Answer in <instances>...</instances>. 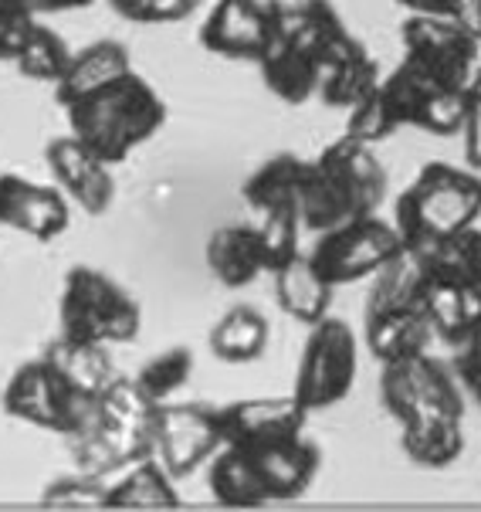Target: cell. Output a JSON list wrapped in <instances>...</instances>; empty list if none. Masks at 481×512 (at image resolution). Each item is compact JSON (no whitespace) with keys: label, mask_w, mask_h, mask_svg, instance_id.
<instances>
[{"label":"cell","mask_w":481,"mask_h":512,"mask_svg":"<svg viewBox=\"0 0 481 512\" xmlns=\"http://www.w3.org/2000/svg\"><path fill=\"white\" fill-rule=\"evenodd\" d=\"M109 4L133 24H173L194 14L200 0H109Z\"/></svg>","instance_id":"cell-39"},{"label":"cell","mask_w":481,"mask_h":512,"mask_svg":"<svg viewBox=\"0 0 481 512\" xmlns=\"http://www.w3.org/2000/svg\"><path fill=\"white\" fill-rule=\"evenodd\" d=\"M95 0H31V11L34 14H58V11H75V7H89Z\"/></svg>","instance_id":"cell-44"},{"label":"cell","mask_w":481,"mask_h":512,"mask_svg":"<svg viewBox=\"0 0 481 512\" xmlns=\"http://www.w3.org/2000/svg\"><path fill=\"white\" fill-rule=\"evenodd\" d=\"M133 72V58L122 41H92L82 51H75L72 62H68L65 75L55 82V95L61 106H72V102L85 99V95L106 89L109 82Z\"/></svg>","instance_id":"cell-22"},{"label":"cell","mask_w":481,"mask_h":512,"mask_svg":"<svg viewBox=\"0 0 481 512\" xmlns=\"http://www.w3.org/2000/svg\"><path fill=\"white\" fill-rule=\"evenodd\" d=\"M58 319L61 333H72L106 346L136 340L139 326H143V312H139V302L133 295L122 289L119 282H112L109 275H102L99 268L89 265H75L65 275Z\"/></svg>","instance_id":"cell-4"},{"label":"cell","mask_w":481,"mask_h":512,"mask_svg":"<svg viewBox=\"0 0 481 512\" xmlns=\"http://www.w3.org/2000/svg\"><path fill=\"white\" fill-rule=\"evenodd\" d=\"M478 224H481V218H478Z\"/></svg>","instance_id":"cell-48"},{"label":"cell","mask_w":481,"mask_h":512,"mask_svg":"<svg viewBox=\"0 0 481 512\" xmlns=\"http://www.w3.org/2000/svg\"><path fill=\"white\" fill-rule=\"evenodd\" d=\"M397 129H400V123H397V116H393V109H390V102H387V95H383L380 85L349 109V119H346L349 140L376 146V143L387 140V136L397 133Z\"/></svg>","instance_id":"cell-37"},{"label":"cell","mask_w":481,"mask_h":512,"mask_svg":"<svg viewBox=\"0 0 481 512\" xmlns=\"http://www.w3.org/2000/svg\"><path fill=\"white\" fill-rule=\"evenodd\" d=\"M380 89L400 126L424 129L431 136H454L465 126L468 89L437 82L410 58H404L387 78H380Z\"/></svg>","instance_id":"cell-9"},{"label":"cell","mask_w":481,"mask_h":512,"mask_svg":"<svg viewBox=\"0 0 481 512\" xmlns=\"http://www.w3.org/2000/svg\"><path fill=\"white\" fill-rule=\"evenodd\" d=\"M309 329L312 333L305 340L299 370H295L292 394L305 411L316 414L346 401L356 384L360 360H356V333L343 319L326 316Z\"/></svg>","instance_id":"cell-7"},{"label":"cell","mask_w":481,"mask_h":512,"mask_svg":"<svg viewBox=\"0 0 481 512\" xmlns=\"http://www.w3.org/2000/svg\"><path fill=\"white\" fill-rule=\"evenodd\" d=\"M454 377L461 380V387L468 390V397L481 407V370H468V367H451Z\"/></svg>","instance_id":"cell-45"},{"label":"cell","mask_w":481,"mask_h":512,"mask_svg":"<svg viewBox=\"0 0 481 512\" xmlns=\"http://www.w3.org/2000/svg\"><path fill=\"white\" fill-rule=\"evenodd\" d=\"M207 268L227 289H244L268 272V251L258 224H224L207 238Z\"/></svg>","instance_id":"cell-19"},{"label":"cell","mask_w":481,"mask_h":512,"mask_svg":"<svg viewBox=\"0 0 481 512\" xmlns=\"http://www.w3.org/2000/svg\"><path fill=\"white\" fill-rule=\"evenodd\" d=\"M207 485H211V496L221 506H265L271 502L265 479H261L255 458L244 448L224 445L211 458V472H207Z\"/></svg>","instance_id":"cell-25"},{"label":"cell","mask_w":481,"mask_h":512,"mask_svg":"<svg viewBox=\"0 0 481 512\" xmlns=\"http://www.w3.org/2000/svg\"><path fill=\"white\" fill-rule=\"evenodd\" d=\"M376 85H380V65H376V58L363 45H356L343 58H336L332 65L322 68L319 99L332 109H353Z\"/></svg>","instance_id":"cell-30"},{"label":"cell","mask_w":481,"mask_h":512,"mask_svg":"<svg viewBox=\"0 0 481 512\" xmlns=\"http://www.w3.org/2000/svg\"><path fill=\"white\" fill-rule=\"evenodd\" d=\"M4 411L41 431L78 438L99 421V397L75 390L45 357H38L14 370L4 390Z\"/></svg>","instance_id":"cell-5"},{"label":"cell","mask_w":481,"mask_h":512,"mask_svg":"<svg viewBox=\"0 0 481 512\" xmlns=\"http://www.w3.org/2000/svg\"><path fill=\"white\" fill-rule=\"evenodd\" d=\"M224 448L221 414L207 404H160L153 424V458L173 479H187Z\"/></svg>","instance_id":"cell-10"},{"label":"cell","mask_w":481,"mask_h":512,"mask_svg":"<svg viewBox=\"0 0 481 512\" xmlns=\"http://www.w3.org/2000/svg\"><path fill=\"white\" fill-rule=\"evenodd\" d=\"M41 357H45L75 390H82V394H89V397H99L109 380L116 377L109 346L95 343V340H82V336H72V333L55 336V340L41 350Z\"/></svg>","instance_id":"cell-24"},{"label":"cell","mask_w":481,"mask_h":512,"mask_svg":"<svg viewBox=\"0 0 481 512\" xmlns=\"http://www.w3.org/2000/svg\"><path fill=\"white\" fill-rule=\"evenodd\" d=\"M271 326L265 312L255 306H234L227 309L221 319L214 323L211 336V353L224 363H251L268 350Z\"/></svg>","instance_id":"cell-26"},{"label":"cell","mask_w":481,"mask_h":512,"mask_svg":"<svg viewBox=\"0 0 481 512\" xmlns=\"http://www.w3.org/2000/svg\"><path fill=\"white\" fill-rule=\"evenodd\" d=\"M404 58L454 89H468L478 68V41L461 31L448 14H410L400 24Z\"/></svg>","instance_id":"cell-11"},{"label":"cell","mask_w":481,"mask_h":512,"mask_svg":"<svg viewBox=\"0 0 481 512\" xmlns=\"http://www.w3.org/2000/svg\"><path fill=\"white\" fill-rule=\"evenodd\" d=\"M41 499L51 502V506H109V482L75 468V475L48 482Z\"/></svg>","instance_id":"cell-38"},{"label":"cell","mask_w":481,"mask_h":512,"mask_svg":"<svg viewBox=\"0 0 481 512\" xmlns=\"http://www.w3.org/2000/svg\"><path fill=\"white\" fill-rule=\"evenodd\" d=\"M75 51L65 45L58 31H51L48 24H34L28 45L21 48V55L14 58V68L31 82H51L55 85L65 75L68 62H72Z\"/></svg>","instance_id":"cell-34"},{"label":"cell","mask_w":481,"mask_h":512,"mask_svg":"<svg viewBox=\"0 0 481 512\" xmlns=\"http://www.w3.org/2000/svg\"><path fill=\"white\" fill-rule=\"evenodd\" d=\"M481 218V177L471 170L427 163L393 204V228L404 248H421L434 238L465 231Z\"/></svg>","instance_id":"cell-3"},{"label":"cell","mask_w":481,"mask_h":512,"mask_svg":"<svg viewBox=\"0 0 481 512\" xmlns=\"http://www.w3.org/2000/svg\"><path fill=\"white\" fill-rule=\"evenodd\" d=\"M461 136H465V160L471 167H481V99L468 92V112H465V126H461Z\"/></svg>","instance_id":"cell-41"},{"label":"cell","mask_w":481,"mask_h":512,"mask_svg":"<svg viewBox=\"0 0 481 512\" xmlns=\"http://www.w3.org/2000/svg\"><path fill=\"white\" fill-rule=\"evenodd\" d=\"M421 302L427 319H431L434 336L441 343H448L451 350H458L471 336V329L481 323V285L427 275Z\"/></svg>","instance_id":"cell-20"},{"label":"cell","mask_w":481,"mask_h":512,"mask_svg":"<svg viewBox=\"0 0 481 512\" xmlns=\"http://www.w3.org/2000/svg\"><path fill=\"white\" fill-rule=\"evenodd\" d=\"M387 197V170L373 146L343 133L316 160L305 163L302 228L312 234L332 231L346 221L376 214Z\"/></svg>","instance_id":"cell-1"},{"label":"cell","mask_w":481,"mask_h":512,"mask_svg":"<svg viewBox=\"0 0 481 512\" xmlns=\"http://www.w3.org/2000/svg\"><path fill=\"white\" fill-rule=\"evenodd\" d=\"M34 14L28 7L11 4V0H0V62H14L21 55V48L28 45L34 31Z\"/></svg>","instance_id":"cell-40"},{"label":"cell","mask_w":481,"mask_h":512,"mask_svg":"<svg viewBox=\"0 0 481 512\" xmlns=\"http://www.w3.org/2000/svg\"><path fill=\"white\" fill-rule=\"evenodd\" d=\"M275 21L251 0H217L200 28V45L211 55L238 58V62H258L268 48Z\"/></svg>","instance_id":"cell-15"},{"label":"cell","mask_w":481,"mask_h":512,"mask_svg":"<svg viewBox=\"0 0 481 512\" xmlns=\"http://www.w3.org/2000/svg\"><path fill=\"white\" fill-rule=\"evenodd\" d=\"M468 92L475 95V99H481V65L475 68V75H471V82H468Z\"/></svg>","instance_id":"cell-47"},{"label":"cell","mask_w":481,"mask_h":512,"mask_svg":"<svg viewBox=\"0 0 481 512\" xmlns=\"http://www.w3.org/2000/svg\"><path fill=\"white\" fill-rule=\"evenodd\" d=\"M166 468L156 458L122 468L116 482H109V506L112 509H173L180 506L177 485Z\"/></svg>","instance_id":"cell-28"},{"label":"cell","mask_w":481,"mask_h":512,"mask_svg":"<svg viewBox=\"0 0 481 512\" xmlns=\"http://www.w3.org/2000/svg\"><path fill=\"white\" fill-rule=\"evenodd\" d=\"M271 275H275V299L285 316H292L295 323H305V326H316L319 319L329 316L332 285L316 272L309 255L299 251V255L282 262Z\"/></svg>","instance_id":"cell-23"},{"label":"cell","mask_w":481,"mask_h":512,"mask_svg":"<svg viewBox=\"0 0 481 512\" xmlns=\"http://www.w3.org/2000/svg\"><path fill=\"white\" fill-rule=\"evenodd\" d=\"M255 65L261 72L265 89L271 95H278L282 102H288V106H302L312 95H319V78H322L319 58L278 28L271 34L268 48L261 51V58Z\"/></svg>","instance_id":"cell-16"},{"label":"cell","mask_w":481,"mask_h":512,"mask_svg":"<svg viewBox=\"0 0 481 512\" xmlns=\"http://www.w3.org/2000/svg\"><path fill=\"white\" fill-rule=\"evenodd\" d=\"M448 17L481 45V0H448Z\"/></svg>","instance_id":"cell-42"},{"label":"cell","mask_w":481,"mask_h":512,"mask_svg":"<svg viewBox=\"0 0 481 512\" xmlns=\"http://www.w3.org/2000/svg\"><path fill=\"white\" fill-rule=\"evenodd\" d=\"M404 251V238L393 228V221H383L376 214L346 221L332 231H322L316 248L309 251V262L332 289L360 279H373L383 265Z\"/></svg>","instance_id":"cell-8"},{"label":"cell","mask_w":481,"mask_h":512,"mask_svg":"<svg viewBox=\"0 0 481 512\" xmlns=\"http://www.w3.org/2000/svg\"><path fill=\"white\" fill-rule=\"evenodd\" d=\"M244 451L255 458L271 502L299 499L322 468L319 445L305 435H292V438L271 441V445H261V448H244Z\"/></svg>","instance_id":"cell-17"},{"label":"cell","mask_w":481,"mask_h":512,"mask_svg":"<svg viewBox=\"0 0 481 512\" xmlns=\"http://www.w3.org/2000/svg\"><path fill=\"white\" fill-rule=\"evenodd\" d=\"M221 414L224 445L234 448H261L271 441H282L292 435H302L309 411L288 397H251V401H234L217 407Z\"/></svg>","instance_id":"cell-14"},{"label":"cell","mask_w":481,"mask_h":512,"mask_svg":"<svg viewBox=\"0 0 481 512\" xmlns=\"http://www.w3.org/2000/svg\"><path fill=\"white\" fill-rule=\"evenodd\" d=\"M258 234L268 251V272L299 255V234H302V211L299 207H271L258 211Z\"/></svg>","instance_id":"cell-36"},{"label":"cell","mask_w":481,"mask_h":512,"mask_svg":"<svg viewBox=\"0 0 481 512\" xmlns=\"http://www.w3.org/2000/svg\"><path fill=\"white\" fill-rule=\"evenodd\" d=\"M407 14H448V0H397Z\"/></svg>","instance_id":"cell-46"},{"label":"cell","mask_w":481,"mask_h":512,"mask_svg":"<svg viewBox=\"0 0 481 512\" xmlns=\"http://www.w3.org/2000/svg\"><path fill=\"white\" fill-rule=\"evenodd\" d=\"M424 265L421 258L410 248L400 251L393 262H387L380 272L373 275V285L366 292V316L373 312H387V309H407V306H424Z\"/></svg>","instance_id":"cell-31"},{"label":"cell","mask_w":481,"mask_h":512,"mask_svg":"<svg viewBox=\"0 0 481 512\" xmlns=\"http://www.w3.org/2000/svg\"><path fill=\"white\" fill-rule=\"evenodd\" d=\"M65 112L75 140L89 146L109 167L126 160L136 146L150 143L166 123V102L136 72L72 102Z\"/></svg>","instance_id":"cell-2"},{"label":"cell","mask_w":481,"mask_h":512,"mask_svg":"<svg viewBox=\"0 0 481 512\" xmlns=\"http://www.w3.org/2000/svg\"><path fill=\"white\" fill-rule=\"evenodd\" d=\"M380 401L400 428L427 421H465L461 380L448 363L434 360L431 353L383 363Z\"/></svg>","instance_id":"cell-6"},{"label":"cell","mask_w":481,"mask_h":512,"mask_svg":"<svg viewBox=\"0 0 481 512\" xmlns=\"http://www.w3.org/2000/svg\"><path fill=\"white\" fill-rule=\"evenodd\" d=\"M451 367H468V370H481V323L471 329V336L454 350V363Z\"/></svg>","instance_id":"cell-43"},{"label":"cell","mask_w":481,"mask_h":512,"mask_svg":"<svg viewBox=\"0 0 481 512\" xmlns=\"http://www.w3.org/2000/svg\"><path fill=\"white\" fill-rule=\"evenodd\" d=\"M465 421H427L400 428V448L421 468H448L465 455Z\"/></svg>","instance_id":"cell-32"},{"label":"cell","mask_w":481,"mask_h":512,"mask_svg":"<svg viewBox=\"0 0 481 512\" xmlns=\"http://www.w3.org/2000/svg\"><path fill=\"white\" fill-rule=\"evenodd\" d=\"M190 373H194V353H190L187 346H173V350H166L160 357H153L150 363H143L136 380L156 404H166L180 387H187Z\"/></svg>","instance_id":"cell-35"},{"label":"cell","mask_w":481,"mask_h":512,"mask_svg":"<svg viewBox=\"0 0 481 512\" xmlns=\"http://www.w3.org/2000/svg\"><path fill=\"white\" fill-rule=\"evenodd\" d=\"M68 441H72V458L78 472L99 475V479H109V475L153 455V435L116 428V424L102 421V414L85 435Z\"/></svg>","instance_id":"cell-18"},{"label":"cell","mask_w":481,"mask_h":512,"mask_svg":"<svg viewBox=\"0 0 481 512\" xmlns=\"http://www.w3.org/2000/svg\"><path fill=\"white\" fill-rule=\"evenodd\" d=\"M305 163L295 153H278L268 163L251 173L248 184L241 187L244 204L251 211H271V207H299L302 211V180H305Z\"/></svg>","instance_id":"cell-27"},{"label":"cell","mask_w":481,"mask_h":512,"mask_svg":"<svg viewBox=\"0 0 481 512\" xmlns=\"http://www.w3.org/2000/svg\"><path fill=\"white\" fill-rule=\"evenodd\" d=\"M156 411L160 404L139 387L136 377H112L106 390L99 394V414L102 421L116 424V428L126 431H143V435H153V424H156Z\"/></svg>","instance_id":"cell-33"},{"label":"cell","mask_w":481,"mask_h":512,"mask_svg":"<svg viewBox=\"0 0 481 512\" xmlns=\"http://www.w3.org/2000/svg\"><path fill=\"white\" fill-rule=\"evenodd\" d=\"M366 350L373 353V360L380 363H397L417 353L431 350L434 329L427 319L424 306H407V309H387L366 316Z\"/></svg>","instance_id":"cell-21"},{"label":"cell","mask_w":481,"mask_h":512,"mask_svg":"<svg viewBox=\"0 0 481 512\" xmlns=\"http://www.w3.org/2000/svg\"><path fill=\"white\" fill-rule=\"evenodd\" d=\"M45 160L55 184L61 187V194L82 207L85 214L99 218L116 201V180H112L109 163L99 160L85 143H78L72 133L51 140Z\"/></svg>","instance_id":"cell-13"},{"label":"cell","mask_w":481,"mask_h":512,"mask_svg":"<svg viewBox=\"0 0 481 512\" xmlns=\"http://www.w3.org/2000/svg\"><path fill=\"white\" fill-rule=\"evenodd\" d=\"M72 224V201L61 187H45L21 173H0V228L31 234L34 241H55Z\"/></svg>","instance_id":"cell-12"},{"label":"cell","mask_w":481,"mask_h":512,"mask_svg":"<svg viewBox=\"0 0 481 512\" xmlns=\"http://www.w3.org/2000/svg\"><path fill=\"white\" fill-rule=\"evenodd\" d=\"M410 251L421 258L427 275H444V279L454 282L481 285V224L454 231L448 238H434Z\"/></svg>","instance_id":"cell-29"}]
</instances>
